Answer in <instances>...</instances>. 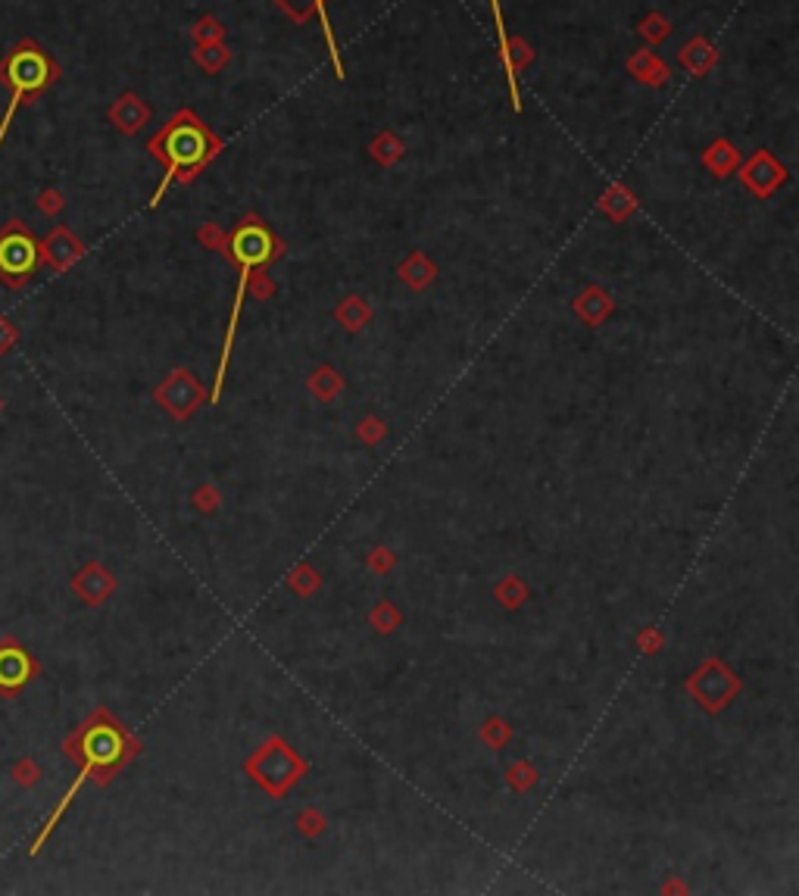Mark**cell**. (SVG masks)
<instances>
[{
  "label": "cell",
  "mask_w": 799,
  "mask_h": 896,
  "mask_svg": "<svg viewBox=\"0 0 799 896\" xmlns=\"http://www.w3.org/2000/svg\"><path fill=\"white\" fill-rule=\"evenodd\" d=\"M63 749H66V756L78 765V778H76V784L66 790V797L60 799L56 812L47 819V825H44V830L38 834V840L32 843V852H38L44 847V840H47V834L56 828L60 815L69 809L72 799H76L78 787H82L85 781H94L100 787L109 784L131 759H135L138 749H141V743L131 738L128 728L122 725L113 712L100 706V709H94L91 716H87L82 725H78L76 731L63 740Z\"/></svg>",
  "instance_id": "cell-1"
},
{
  "label": "cell",
  "mask_w": 799,
  "mask_h": 896,
  "mask_svg": "<svg viewBox=\"0 0 799 896\" xmlns=\"http://www.w3.org/2000/svg\"><path fill=\"white\" fill-rule=\"evenodd\" d=\"M56 78H60V66L38 41L22 38L6 50L4 60H0V85L10 91V107H6L4 119H0V148H4L6 135H10L16 109L22 104L38 100Z\"/></svg>",
  "instance_id": "cell-2"
},
{
  "label": "cell",
  "mask_w": 799,
  "mask_h": 896,
  "mask_svg": "<svg viewBox=\"0 0 799 896\" xmlns=\"http://www.w3.org/2000/svg\"><path fill=\"white\" fill-rule=\"evenodd\" d=\"M150 150L166 163L169 175L179 172V178L188 181L190 175H194L212 157L216 141L207 135V128H203L200 122L190 119V113H181V116H175V119L169 122V126L159 131L157 137H153Z\"/></svg>",
  "instance_id": "cell-3"
},
{
  "label": "cell",
  "mask_w": 799,
  "mask_h": 896,
  "mask_svg": "<svg viewBox=\"0 0 799 896\" xmlns=\"http://www.w3.org/2000/svg\"><path fill=\"white\" fill-rule=\"evenodd\" d=\"M44 266L38 238L28 231L22 219H10L0 229V281L10 290L26 288Z\"/></svg>",
  "instance_id": "cell-4"
},
{
  "label": "cell",
  "mask_w": 799,
  "mask_h": 896,
  "mask_svg": "<svg viewBox=\"0 0 799 896\" xmlns=\"http://www.w3.org/2000/svg\"><path fill=\"white\" fill-rule=\"evenodd\" d=\"M247 771H251L272 797H282V793H288L291 784L306 771V762L300 759L282 738H272L260 753L247 759Z\"/></svg>",
  "instance_id": "cell-5"
},
{
  "label": "cell",
  "mask_w": 799,
  "mask_h": 896,
  "mask_svg": "<svg viewBox=\"0 0 799 896\" xmlns=\"http://www.w3.org/2000/svg\"><path fill=\"white\" fill-rule=\"evenodd\" d=\"M229 250H231V257L251 272V269L266 266L269 260H275L278 253H282V240H278L262 222L247 219V222L231 235Z\"/></svg>",
  "instance_id": "cell-6"
},
{
  "label": "cell",
  "mask_w": 799,
  "mask_h": 896,
  "mask_svg": "<svg viewBox=\"0 0 799 896\" xmlns=\"http://www.w3.org/2000/svg\"><path fill=\"white\" fill-rule=\"evenodd\" d=\"M38 672L41 666L16 637H0V697L16 699Z\"/></svg>",
  "instance_id": "cell-7"
},
{
  "label": "cell",
  "mask_w": 799,
  "mask_h": 896,
  "mask_svg": "<svg viewBox=\"0 0 799 896\" xmlns=\"http://www.w3.org/2000/svg\"><path fill=\"white\" fill-rule=\"evenodd\" d=\"M687 690H691L706 709L718 712L722 706H728V699L740 690V681L731 675L728 666H722L718 659H709L700 672H693V677L687 681Z\"/></svg>",
  "instance_id": "cell-8"
},
{
  "label": "cell",
  "mask_w": 799,
  "mask_h": 896,
  "mask_svg": "<svg viewBox=\"0 0 799 896\" xmlns=\"http://www.w3.org/2000/svg\"><path fill=\"white\" fill-rule=\"evenodd\" d=\"M157 400H159V406H166V410L175 415V419H188V415L200 406L203 388L197 384V378L190 375L188 369H175L172 375L157 388Z\"/></svg>",
  "instance_id": "cell-9"
},
{
  "label": "cell",
  "mask_w": 799,
  "mask_h": 896,
  "mask_svg": "<svg viewBox=\"0 0 799 896\" xmlns=\"http://www.w3.org/2000/svg\"><path fill=\"white\" fill-rule=\"evenodd\" d=\"M82 253H85V244L72 235L69 229H63V225L60 229H54L47 238L41 240V260L47 262L54 272H66L72 262L82 260Z\"/></svg>",
  "instance_id": "cell-10"
},
{
  "label": "cell",
  "mask_w": 799,
  "mask_h": 896,
  "mask_svg": "<svg viewBox=\"0 0 799 896\" xmlns=\"http://www.w3.org/2000/svg\"><path fill=\"white\" fill-rule=\"evenodd\" d=\"M740 178H743V185L750 188V191H756L759 197H768L784 178H787V169H784L778 159L768 157V153L762 150L743 166V175H740Z\"/></svg>",
  "instance_id": "cell-11"
},
{
  "label": "cell",
  "mask_w": 799,
  "mask_h": 896,
  "mask_svg": "<svg viewBox=\"0 0 799 896\" xmlns=\"http://www.w3.org/2000/svg\"><path fill=\"white\" fill-rule=\"evenodd\" d=\"M72 590H76L85 603L100 606V603H104L107 596L116 590V578L100 563H91V565H85L76 578H72Z\"/></svg>",
  "instance_id": "cell-12"
},
{
  "label": "cell",
  "mask_w": 799,
  "mask_h": 896,
  "mask_svg": "<svg viewBox=\"0 0 799 896\" xmlns=\"http://www.w3.org/2000/svg\"><path fill=\"white\" fill-rule=\"evenodd\" d=\"M148 119H150V107L131 91L122 94V97L109 107V122H113L122 135H138V131L148 126Z\"/></svg>",
  "instance_id": "cell-13"
},
{
  "label": "cell",
  "mask_w": 799,
  "mask_h": 896,
  "mask_svg": "<svg viewBox=\"0 0 799 896\" xmlns=\"http://www.w3.org/2000/svg\"><path fill=\"white\" fill-rule=\"evenodd\" d=\"M628 69H631V76L640 78L643 85H662L665 78H669V69H665V66L659 63V56L650 54V50L634 54L631 60H628Z\"/></svg>",
  "instance_id": "cell-14"
},
{
  "label": "cell",
  "mask_w": 799,
  "mask_h": 896,
  "mask_svg": "<svg viewBox=\"0 0 799 896\" xmlns=\"http://www.w3.org/2000/svg\"><path fill=\"white\" fill-rule=\"evenodd\" d=\"M715 56L718 54H715L712 44H709L706 38H693L684 50H681V63H684L687 69L693 72V76H706V72L712 69Z\"/></svg>",
  "instance_id": "cell-15"
},
{
  "label": "cell",
  "mask_w": 799,
  "mask_h": 896,
  "mask_svg": "<svg viewBox=\"0 0 799 896\" xmlns=\"http://www.w3.org/2000/svg\"><path fill=\"white\" fill-rule=\"evenodd\" d=\"M609 310H612V300L603 294V290H597V288L584 290V297L575 303V312H578V316L588 319L590 325H597L599 319H606V312H609Z\"/></svg>",
  "instance_id": "cell-16"
},
{
  "label": "cell",
  "mask_w": 799,
  "mask_h": 896,
  "mask_svg": "<svg viewBox=\"0 0 799 896\" xmlns=\"http://www.w3.org/2000/svg\"><path fill=\"white\" fill-rule=\"evenodd\" d=\"M400 275L413 284V288H425V284L435 279V266H431V260H425V253H413V257L400 266Z\"/></svg>",
  "instance_id": "cell-17"
},
{
  "label": "cell",
  "mask_w": 799,
  "mask_h": 896,
  "mask_svg": "<svg viewBox=\"0 0 799 896\" xmlns=\"http://www.w3.org/2000/svg\"><path fill=\"white\" fill-rule=\"evenodd\" d=\"M706 166L715 175H728L737 166V150L731 141H715L712 148L706 150Z\"/></svg>",
  "instance_id": "cell-18"
},
{
  "label": "cell",
  "mask_w": 799,
  "mask_h": 896,
  "mask_svg": "<svg viewBox=\"0 0 799 896\" xmlns=\"http://www.w3.org/2000/svg\"><path fill=\"white\" fill-rule=\"evenodd\" d=\"M337 319L347 331H359L365 322H369V306L363 303V297H347L341 306H337Z\"/></svg>",
  "instance_id": "cell-19"
},
{
  "label": "cell",
  "mask_w": 799,
  "mask_h": 896,
  "mask_svg": "<svg viewBox=\"0 0 799 896\" xmlns=\"http://www.w3.org/2000/svg\"><path fill=\"white\" fill-rule=\"evenodd\" d=\"M194 60L200 63L207 72H219L225 63L231 60V54H229V50H225L219 41H212V44H200V47L194 50Z\"/></svg>",
  "instance_id": "cell-20"
},
{
  "label": "cell",
  "mask_w": 799,
  "mask_h": 896,
  "mask_svg": "<svg viewBox=\"0 0 799 896\" xmlns=\"http://www.w3.org/2000/svg\"><path fill=\"white\" fill-rule=\"evenodd\" d=\"M310 388H312V393H316V397L332 400L334 393L341 391V378H337V372H334V369H328V366H325V369H319L316 375L310 378Z\"/></svg>",
  "instance_id": "cell-21"
},
{
  "label": "cell",
  "mask_w": 799,
  "mask_h": 896,
  "mask_svg": "<svg viewBox=\"0 0 799 896\" xmlns=\"http://www.w3.org/2000/svg\"><path fill=\"white\" fill-rule=\"evenodd\" d=\"M403 153V144L397 141V137L391 135V131H384V135H378L375 141H372V157L378 159V163H394Z\"/></svg>",
  "instance_id": "cell-22"
},
{
  "label": "cell",
  "mask_w": 799,
  "mask_h": 896,
  "mask_svg": "<svg viewBox=\"0 0 799 896\" xmlns=\"http://www.w3.org/2000/svg\"><path fill=\"white\" fill-rule=\"evenodd\" d=\"M621 200H631V194H628L625 188H612L599 207H603L612 219H625V213H631V207H621Z\"/></svg>",
  "instance_id": "cell-23"
},
{
  "label": "cell",
  "mask_w": 799,
  "mask_h": 896,
  "mask_svg": "<svg viewBox=\"0 0 799 896\" xmlns=\"http://www.w3.org/2000/svg\"><path fill=\"white\" fill-rule=\"evenodd\" d=\"M497 596H500L506 606H518V603H522L525 596H528V590H525V585L518 578H506L503 585L497 587Z\"/></svg>",
  "instance_id": "cell-24"
},
{
  "label": "cell",
  "mask_w": 799,
  "mask_h": 896,
  "mask_svg": "<svg viewBox=\"0 0 799 896\" xmlns=\"http://www.w3.org/2000/svg\"><path fill=\"white\" fill-rule=\"evenodd\" d=\"M640 35L647 41H662L665 35H669V22H665V16H659V13H650L647 19H643V25H640Z\"/></svg>",
  "instance_id": "cell-25"
},
{
  "label": "cell",
  "mask_w": 799,
  "mask_h": 896,
  "mask_svg": "<svg viewBox=\"0 0 799 896\" xmlns=\"http://www.w3.org/2000/svg\"><path fill=\"white\" fill-rule=\"evenodd\" d=\"M219 38H222V25H219V22L212 19V16H203V19L194 25V41H200V44H212V41H219Z\"/></svg>",
  "instance_id": "cell-26"
},
{
  "label": "cell",
  "mask_w": 799,
  "mask_h": 896,
  "mask_svg": "<svg viewBox=\"0 0 799 896\" xmlns=\"http://www.w3.org/2000/svg\"><path fill=\"white\" fill-rule=\"evenodd\" d=\"M319 585V575L312 572L310 565H297L294 568V575H291V587L300 590V594H310L312 587Z\"/></svg>",
  "instance_id": "cell-27"
},
{
  "label": "cell",
  "mask_w": 799,
  "mask_h": 896,
  "mask_svg": "<svg viewBox=\"0 0 799 896\" xmlns=\"http://www.w3.org/2000/svg\"><path fill=\"white\" fill-rule=\"evenodd\" d=\"M63 207H66V200H63V194H60V191H54V188H47V191H41V197H38V209H41L44 216H56Z\"/></svg>",
  "instance_id": "cell-28"
},
{
  "label": "cell",
  "mask_w": 799,
  "mask_h": 896,
  "mask_svg": "<svg viewBox=\"0 0 799 896\" xmlns=\"http://www.w3.org/2000/svg\"><path fill=\"white\" fill-rule=\"evenodd\" d=\"M13 778H16L22 787H32L41 778V771L32 759H22V762H16V769H13Z\"/></svg>",
  "instance_id": "cell-29"
},
{
  "label": "cell",
  "mask_w": 799,
  "mask_h": 896,
  "mask_svg": "<svg viewBox=\"0 0 799 896\" xmlns=\"http://www.w3.org/2000/svg\"><path fill=\"white\" fill-rule=\"evenodd\" d=\"M372 625H378L381 631H391L394 625H400V616L394 612L391 603H384V606H378L375 612H372Z\"/></svg>",
  "instance_id": "cell-30"
},
{
  "label": "cell",
  "mask_w": 799,
  "mask_h": 896,
  "mask_svg": "<svg viewBox=\"0 0 799 896\" xmlns=\"http://www.w3.org/2000/svg\"><path fill=\"white\" fill-rule=\"evenodd\" d=\"M16 341H19V331H16V325H13V322H10V319H6V316H0V356H4L6 350H10L13 344H16Z\"/></svg>",
  "instance_id": "cell-31"
},
{
  "label": "cell",
  "mask_w": 799,
  "mask_h": 896,
  "mask_svg": "<svg viewBox=\"0 0 799 896\" xmlns=\"http://www.w3.org/2000/svg\"><path fill=\"white\" fill-rule=\"evenodd\" d=\"M534 778H538V775H534V769H531V765H525V762L512 765V771H509V781L516 784L518 790H522V787H531Z\"/></svg>",
  "instance_id": "cell-32"
},
{
  "label": "cell",
  "mask_w": 799,
  "mask_h": 896,
  "mask_svg": "<svg viewBox=\"0 0 799 896\" xmlns=\"http://www.w3.org/2000/svg\"><path fill=\"white\" fill-rule=\"evenodd\" d=\"M322 825H325V821H322L319 819V812H312V809H310V812H303V815H300V819H297V828L300 830H303V834H319V830H322Z\"/></svg>",
  "instance_id": "cell-33"
},
{
  "label": "cell",
  "mask_w": 799,
  "mask_h": 896,
  "mask_svg": "<svg viewBox=\"0 0 799 896\" xmlns=\"http://www.w3.org/2000/svg\"><path fill=\"white\" fill-rule=\"evenodd\" d=\"M484 738H487L490 743H503L506 738H509V728L503 725V721H487V731H484Z\"/></svg>",
  "instance_id": "cell-34"
},
{
  "label": "cell",
  "mask_w": 799,
  "mask_h": 896,
  "mask_svg": "<svg viewBox=\"0 0 799 896\" xmlns=\"http://www.w3.org/2000/svg\"><path fill=\"white\" fill-rule=\"evenodd\" d=\"M194 500H197V506H200V509H216L219 506V494L212 491V487H203V491H197Z\"/></svg>",
  "instance_id": "cell-35"
},
{
  "label": "cell",
  "mask_w": 799,
  "mask_h": 896,
  "mask_svg": "<svg viewBox=\"0 0 799 896\" xmlns=\"http://www.w3.org/2000/svg\"><path fill=\"white\" fill-rule=\"evenodd\" d=\"M369 565H372V568H387V565H391V556H387V550H384V546H381V550H375V553H372V556H369Z\"/></svg>",
  "instance_id": "cell-36"
},
{
  "label": "cell",
  "mask_w": 799,
  "mask_h": 896,
  "mask_svg": "<svg viewBox=\"0 0 799 896\" xmlns=\"http://www.w3.org/2000/svg\"><path fill=\"white\" fill-rule=\"evenodd\" d=\"M659 640H662V637H659L656 631H652V634L647 631V634H643V637H640V644H643V647H659Z\"/></svg>",
  "instance_id": "cell-37"
},
{
  "label": "cell",
  "mask_w": 799,
  "mask_h": 896,
  "mask_svg": "<svg viewBox=\"0 0 799 896\" xmlns=\"http://www.w3.org/2000/svg\"><path fill=\"white\" fill-rule=\"evenodd\" d=\"M0 406H4V403H0Z\"/></svg>",
  "instance_id": "cell-38"
}]
</instances>
